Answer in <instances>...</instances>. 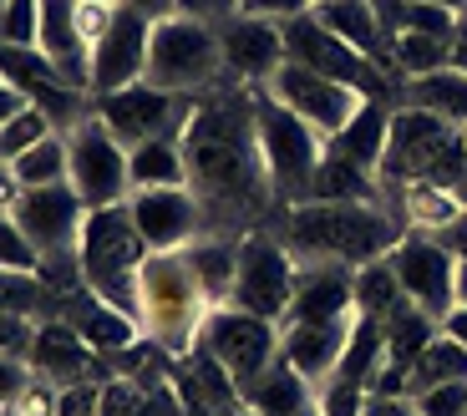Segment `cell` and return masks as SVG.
<instances>
[{"instance_id": "obj_1", "label": "cell", "mask_w": 467, "mask_h": 416, "mask_svg": "<svg viewBox=\"0 0 467 416\" xmlns=\"http://www.w3.org/2000/svg\"><path fill=\"white\" fill-rule=\"evenodd\" d=\"M178 142L188 158V188L203 203V234L244 239L265 229V208L280 203L254 132V87H219L193 97Z\"/></svg>"}, {"instance_id": "obj_2", "label": "cell", "mask_w": 467, "mask_h": 416, "mask_svg": "<svg viewBox=\"0 0 467 416\" xmlns=\"http://www.w3.org/2000/svg\"><path fill=\"white\" fill-rule=\"evenodd\" d=\"M407 224L386 203H290L280 208V239L300 265L366 269L401 244Z\"/></svg>"}, {"instance_id": "obj_3", "label": "cell", "mask_w": 467, "mask_h": 416, "mask_svg": "<svg viewBox=\"0 0 467 416\" xmlns=\"http://www.w3.org/2000/svg\"><path fill=\"white\" fill-rule=\"evenodd\" d=\"M209 295H203L193 265L183 249H152L138 269V325L152 346H163L168 356L183 360L199 346V330L209 320Z\"/></svg>"}, {"instance_id": "obj_4", "label": "cell", "mask_w": 467, "mask_h": 416, "mask_svg": "<svg viewBox=\"0 0 467 416\" xmlns=\"http://www.w3.org/2000/svg\"><path fill=\"white\" fill-rule=\"evenodd\" d=\"M467 168V132L442 122V117L421 112V107L397 102L391 107V132L381 152V193L397 198L407 183H442L452 188L457 173Z\"/></svg>"}, {"instance_id": "obj_5", "label": "cell", "mask_w": 467, "mask_h": 416, "mask_svg": "<svg viewBox=\"0 0 467 416\" xmlns=\"http://www.w3.org/2000/svg\"><path fill=\"white\" fill-rule=\"evenodd\" d=\"M148 255L152 249L142 244L128 203L92 208L87 213L82 239H77V259H82L87 289L102 295L107 305H117L122 315H132V320H138V269Z\"/></svg>"}, {"instance_id": "obj_6", "label": "cell", "mask_w": 467, "mask_h": 416, "mask_svg": "<svg viewBox=\"0 0 467 416\" xmlns=\"http://www.w3.org/2000/svg\"><path fill=\"white\" fill-rule=\"evenodd\" d=\"M152 87H163L173 97H203L234 87L229 71H223V47L219 31L203 21H188V16H163L152 21V41H148V77Z\"/></svg>"}, {"instance_id": "obj_7", "label": "cell", "mask_w": 467, "mask_h": 416, "mask_svg": "<svg viewBox=\"0 0 467 416\" xmlns=\"http://www.w3.org/2000/svg\"><path fill=\"white\" fill-rule=\"evenodd\" d=\"M254 132H259V152H265L275 203L280 208L305 203V188H310L320 158H326V138L310 122H300L285 102H275L265 87H254Z\"/></svg>"}, {"instance_id": "obj_8", "label": "cell", "mask_w": 467, "mask_h": 416, "mask_svg": "<svg viewBox=\"0 0 467 416\" xmlns=\"http://www.w3.org/2000/svg\"><path fill=\"white\" fill-rule=\"evenodd\" d=\"M295 279H300V259L290 255V244L269 229H254L239 239V275H234L229 305L259 315V320L285 325L295 300Z\"/></svg>"}, {"instance_id": "obj_9", "label": "cell", "mask_w": 467, "mask_h": 416, "mask_svg": "<svg viewBox=\"0 0 467 416\" xmlns=\"http://www.w3.org/2000/svg\"><path fill=\"white\" fill-rule=\"evenodd\" d=\"M67 183L82 193L87 208H112L128 203L132 173H128V148L102 128V117L87 112L77 128L67 132Z\"/></svg>"}, {"instance_id": "obj_10", "label": "cell", "mask_w": 467, "mask_h": 416, "mask_svg": "<svg viewBox=\"0 0 467 416\" xmlns=\"http://www.w3.org/2000/svg\"><path fill=\"white\" fill-rule=\"evenodd\" d=\"M199 346L209 350L234 381H239V391H244L269 360H280V325L259 320V315L239 310V305H213L203 330H199Z\"/></svg>"}, {"instance_id": "obj_11", "label": "cell", "mask_w": 467, "mask_h": 416, "mask_svg": "<svg viewBox=\"0 0 467 416\" xmlns=\"http://www.w3.org/2000/svg\"><path fill=\"white\" fill-rule=\"evenodd\" d=\"M188 107H193V97H173L163 87H152V81H132L112 97H97L92 112L102 117V128L122 148H138V142H152V138H178L188 122Z\"/></svg>"}, {"instance_id": "obj_12", "label": "cell", "mask_w": 467, "mask_h": 416, "mask_svg": "<svg viewBox=\"0 0 467 416\" xmlns=\"http://www.w3.org/2000/svg\"><path fill=\"white\" fill-rule=\"evenodd\" d=\"M386 265L397 269L401 295L417 305L421 315H432L437 325L457 305V259L447 255L432 234H401V244L386 255Z\"/></svg>"}, {"instance_id": "obj_13", "label": "cell", "mask_w": 467, "mask_h": 416, "mask_svg": "<svg viewBox=\"0 0 467 416\" xmlns=\"http://www.w3.org/2000/svg\"><path fill=\"white\" fill-rule=\"evenodd\" d=\"M148 41H152V21L128 5H117L107 31L92 41V67H87V97H112L122 87L148 77Z\"/></svg>"}, {"instance_id": "obj_14", "label": "cell", "mask_w": 467, "mask_h": 416, "mask_svg": "<svg viewBox=\"0 0 467 416\" xmlns=\"http://www.w3.org/2000/svg\"><path fill=\"white\" fill-rule=\"evenodd\" d=\"M265 92L275 97V102L290 107L300 122H310V128H316L326 142L336 138L350 117H356V107L366 102L356 87H340V81L320 77V71H310V67H300V61H285V67L269 77Z\"/></svg>"}, {"instance_id": "obj_15", "label": "cell", "mask_w": 467, "mask_h": 416, "mask_svg": "<svg viewBox=\"0 0 467 416\" xmlns=\"http://www.w3.org/2000/svg\"><path fill=\"white\" fill-rule=\"evenodd\" d=\"M16 224L26 229V239L47 255H71L82 239V224L92 208L82 203V193L71 183H51V188H21V198L11 203Z\"/></svg>"}, {"instance_id": "obj_16", "label": "cell", "mask_w": 467, "mask_h": 416, "mask_svg": "<svg viewBox=\"0 0 467 416\" xmlns=\"http://www.w3.org/2000/svg\"><path fill=\"white\" fill-rule=\"evenodd\" d=\"M128 213L148 249H188L203 234V203L193 188H132Z\"/></svg>"}, {"instance_id": "obj_17", "label": "cell", "mask_w": 467, "mask_h": 416, "mask_svg": "<svg viewBox=\"0 0 467 416\" xmlns=\"http://www.w3.org/2000/svg\"><path fill=\"white\" fill-rule=\"evenodd\" d=\"M219 31L223 47V71H229L234 87H269V77L285 67V36L275 21H259V16H229Z\"/></svg>"}, {"instance_id": "obj_18", "label": "cell", "mask_w": 467, "mask_h": 416, "mask_svg": "<svg viewBox=\"0 0 467 416\" xmlns=\"http://www.w3.org/2000/svg\"><path fill=\"white\" fill-rule=\"evenodd\" d=\"M26 366L31 376L51 386H77V381H102L107 376V356H97L67 320H36V340L26 350Z\"/></svg>"}, {"instance_id": "obj_19", "label": "cell", "mask_w": 467, "mask_h": 416, "mask_svg": "<svg viewBox=\"0 0 467 416\" xmlns=\"http://www.w3.org/2000/svg\"><path fill=\"white\" fill-rule=\"evenodd\" d=\"M47 320H67L77 336L87 340V346L97 350V356H122L128 346H138L142 340V325L132 320V315H122L117 305H107L102 295H92V289H77V295H61L57 305H51Z\"/></svg>"}, {"instance_id": "obj_20", "label": "cell", "mask_w": 467, "mask_h": 416, "mask_svg": "<svg viewBox=\"0 0 467 416\" xmlns=\"http://www.w3.org/2000/svg\"><path fill=\"white\" fill-rule=\"evenodd\" d=\"M350 320H356V315H346V320H295V325H280V356L290 360L316 391L336 376L340 356H346Z\"/></svg>"}, {"instance_id": "obj_21", "label": "cell", "mask_w": 467, "mask_h": 416, "mask_svg": "<svg viewBox=\"0 0 467 416\" xmlns=\"http://www.w3.org/2000/svg\"><path fill=\"white\" fill-rule=\"evenodd\" d=\"M356 315V269L350 265H300V279H295V300L285 325L295 320H346Z\"/></svg>"}, {"instance_id": "obj_22", "label": "cell", "mask_w": 467, "mask_h": 416, "mask_svg": "<svg viewBox=\"0 0 467 416\" xmlns=\"http://www.w3.org/2000/svg\"><path fill=\"white\" fill-rule=\"evenodd\" d=\"M36 47L61 67V77L87 92V67H92V41L82 31V0H41V26Z\"/></svg>"}, {"instance_id": "obj_23", "label": "cell", "mask_w": 467, "mask_h": 416, "mask_svg": "<svg viewBox=\"0 0 467 416\" xmlns=\"http://www.w3.org/2000/svg\"><path fill=\"white\" fill-rule=\"evenodd\" d=\"M316 16L346 41V47H356L361 57H371L376 67L391 71V36H386L381 16H376V0H320ZM391 77H397V71H391Z\"/></svg>"}, {"instance_id": "obj_24", "label": "cell", "mask_w": 467, "mask_h": 416, "mask_svg": "<svg viewBox=\"0 0 467 416\" xmlns=\"http://www.w3.org/2000/svg\"><path fill=\"white\" fill-rule=\"evenodd\" d=\"M305 203H386V193L371 168H361L356 158H346L326 142V158H320L316 178L305 188Z\"/></svg>"}, {"instance_id": "obj_25", "label": "cell", "mask_w": 467, "mask_h": 416, "mask_svg": "<svg viewBox=\"0 0 467 416\" xmlns=\"http://www.w3.org/2000/svg\"><path fill=\"white\" fill-rule=\"evenodd\" d=\"M244 406L259 411V416H300V411L316 406V386L305 381L300 370L280 356V360H269L254 381L244 386Z\"/></svg>"}, {"instance_id": "obj_26", "label": "cell", "mask_w": 467, "mask_h": 416, "mask_svg": "<svg viewBox=\"0 0 467 416\" xmlns=\"http://www.w3.org/2000/svg\"><path fill=\"white\" fill-rule=\"evenodd\" d=\"M401 102L421 107V112H432L467 132V71L442 67V71H427V77H407L401 81Z\"/></svg>"}, {"instance_id": "obj_27", "label": "cell", "mask_w": 467, "mask_h": 416, "mask_svg": "<svg viewBox=\"0 0 467 416\" xmlns=\"http://www.w3.org/2000/svg\"><path fill=\"white\" fill-rule=\"evenodd\" d=\"M391 107L397 102H381V97H366L361 107H356V117H350L346 128L330 138V148L346 152V158H356L361 168H381V152H386V132H391Z\"/></svg>"}, {"instance_id": "obj_28", "label": "cell", "mask_w": 467, "mask_h": 416, "mask_svg": "<svg viewBox=\"0 0 467 416\" xmlns=\"http://www.w3.org/2000/svg\"><path fill=\"white\" fill-rule=\"evenodd\" d=\"M183 259L193 265L209 305H229L234 295V275H239V239H219V234H199L183 249Z\"/></svg>"}, {"instance_id": "obj_29", "label": "cell", "mask_w": 467, "mask_h": 416, "mask_svg": "<svg viewBox=\"0 0 467 416\" xmlns=\"http://www.w3.org/2000/svg\"><path fill=\"white\" fill-rule=\"evenodd\" d=\"M381 366H386V325L376 320V315H356V320H350L346 356H340V366H336L330 381H346V386L371 391V381H376Z\"/></svg>"}, {"instance_id": "obj_30", "label": "cell", "mask_w": 467, "mask_h": 416, "mask_svg": "<svg viewBox=\"0 0 467 416\" xmlns=\"http://www.w3.org/2000/svg\"><path fill=\"white\" fill-rule=\"evenodd\" d=\"M132 188H188V158L178 138H152L128 148Z\"/></svg>"}, {"instance_id": "obj_31", "label": "cell", "mask_w": 467, "mask_h": 416, "mask_svg": "<svg viewBox=\"0 0 467 416\" xmlns=\"http://www.w3.org/2000/svg\"><path fill=\"white\" fill-rule=\"evenodd\" d=\"M386 360H397V366H417V356L442 336V325L432 315H421L417 305H397V310L386 315Z\"/></svg>"}, {"instance_id": "obj_32", "label": "cell", "mask_w": 467, "mask_h": 416, "mask_svg": "<svg viewBox=\"0 0 467 416\" xmlns=\"http://www.w3.org/2000/svg\"><path fill=\"white\" fill-rule=\"evenodd\" d=\"M452 67V41L447 36H427V31H401L391 41V71L401 81L407 77H427V71Z\"/></svg>"}, {"instance_id": "obj_33", "label": "cell", "mask_w": 467, "mask_h": 416, "mask_svg": "<svg viewBox=\"0 0 467 416\" xmlns=\"http://www.w3.org/2000/svg\"><path fill=\"white\" fill-rule=\"evenodd\" d=\"M67 132H51L47 142L26 148L21 158H11V173L21 188H51V183H67Z\"/></svg>"}, {"instance_id": "obj_34", "label": "cell", "mask_w": 467, "mask_h": 416, "mask_svg": "<svg viewBox=\"0 0 467 416\" xmlns=\"http://www.w3.org/2000/svg\"><path fill=\"white\" fill-rule=\"evenodd\" d=\"M442 381H467V346H457L452 336H437L417 356V366H411V396L427 391V386H442Z\"/></svg>"}, {"instance_id": "obj_35", "label": "cell", "mask_w": 467, "mask_h": 416, "mask_svg": "<svg viewBox=\"0 0 467 416\" xmlns=\"http://www.w3.org/2000/svg\"><path fill=\"white\" fill-rule=\"evenodd\" d=\"M397 305H407V295H401V279H397V269L386 265V259L356 269V315H376V320H386Z\"/></svg>"}, {"instance_id": "obj_36", "label": "cell", "mask_w": 467, "mask_h": 416, "mask_svg": "<svg viewBox=\"0 0 467 416\" xmlns=\"http://www.w3.org/2000/svg\"><path fill=\"white\" fill-rule=\"evenodd\" d=\"M57 295L41 275H16V269H0V310L11 315H31V320H47Z\"/></svg>"}, {"instance_id": "obj_37", "label": "cell", "mask_w": 467, "mask_h": 416, "mask_svg": "<svg viewBox=\"0 0 467 416\" xmlns=\"http://www.w3.org/2000/svg\"><path fill=\"white\" fill-rule=\"evenodd\" d=\"M0 269H16V275H41V249L26 239V229L16 224L11 208H0Z\"/></svg>"}, {"instance_id": "obj_38", "label": "cell", "mask_w": 467, "mask_h": 416, "mask_svg": "<svg viewBox=\"0 0 467 416\" xmlns=\"http://www.w3.org/2000/svg\"><path fill=\"white\" fill-rule=\"evenodd\" d=\"M51 132H57V122H51V117L41 112V107H26V112L16 117V122H5V128H0V158H5V162L21 158L26 148L47 142Z\"/></svg>"}, {"instance_id": "obj_39", "label": "cell", "mask_w": 467, "mask_h": 416, "mask_svg": "<svg viewBox=\"0 0 467 416\" xmlns=\"http://www.w3.org/2000/svg\"><path fill=\"white\" fill-rule=\"evenodd\" d=\"M417 416H467V381H442L411 396Z\"/></svg>"}, {"instance_id": "obj_40", "label": "cell", "mask_w": 467, "mask_h": 416, "mask_svg": "<svg viewBox=\"0 0 467 416\" xmlns=\"http://www.w3.org/2000/svg\"><path fill=\"white\" fill-rule=\"evenodd\" d=\"M57 416H102V381L57 386Z\"/></svg>"}, {"instance_id": "obj_41", "label": "cell", "mask_w": 467, "mask_h": 416, "mask_svg": "<svg viewBox=\"0 0 467 416\" xmlns=\"http://www.w3.org/2000/svg\"><path fill=\"white\" fill-rule=\"evenodd\" d=\"M31 340H36V320H31V315H11V310H0V356L26 360Z\"/></svg>"}, {"instance_id": "obj_42", "label": "cell", "mask_w": 467, "mask_h": 416, "mask_svg": "<svg viewBox=\"0 0 467 416\" xmlns=\"http://www.w3.org/2000/svg\"><path fill=\"white\" fill-rule=\"evenodd\" d=\"M239 11H244V16H259V21L285 26V21H295V16L316 11V0H239Z\"/></svg>"}, {"instance_id": "obj_43", "label": "cell", "mask_w": 467, "mask_h": 416, "mask_svg": "<svg viewBox=\"0 0 467 416\" xmlns=\"http://www.w3.org/2000/svg\"><path fill=\"white\" fill-rule=\"evenodd\" d=\"M173 16H188V21H203V26H223L229 16H239V0H173Z\"/></svg>"}, {"instance_id": "obj_44", "label": "cell", "mask_w": 467, "mask_h": 416, "mask_svg": "<svg viewBox=\"0 0 467 416\" xmlns=\"http://www.w3.org/2000/svg\"><path fill=\"white\" fill-rule=\"evenodd\" d=\"M26 386H31V366L0 356V406H16V396H21Z\"/></svg>"}, {"instance_id": "obj_45", "label": "cell", "mask_w": 467, "mask_h": 416, "mask_svg": "<svg viewBox=\"0 0 467 416\" xmlns=\"http://www.w3.org/2000/svg\"><path fill=\"white\" fill-rule=\"evenodd\" d=\"M432 239L442 244V249H447V255H452V259H467V208H462V213H457V219H447L442 229L432 234Z\"/></svg>"}, {"instance_id": "obj_46", "label": "cell", "mask_w": 467, "mask_h": 416, "mask_svg": "<svg viewBox=\"0 0 467 416\" xmlns=\"http://www.w3.org/2000/svg\"><path fill=\"white\" fill-rule=\"evenodd\" d=\"M361 416H417V406H411V396H371L366 391Z\"/></svg>"}, {"instance_id": "obj_47", "label": "cell", "mask_w": 467, "mask_h": 416, "mask_svg": "<svg viewBox=\"0 0 467 416\" xmlns=\"http://www.w3.org/2000/svg\"><path fill=\"white\" fill-rule=\"evenodd\" d=\"M26 92H16V87H5V81H0V128H5V122H16V117L26 112Z\"/></svg>"}, {"instance_id": "obj_48", "label": "cell", "mask_w": 467, "mask_h": 416, "mask_svg": "<svg viewBox=\"0 0 467 416\" xmlns=\"http://www.w3.org/2000/svg\"><path fill=\"white\" fill-rule=\"evenodd\" d=\"M117 5H128V11L148 16V21H163V16H173V0H117Z\"/></svg>"}, {"instance_id": "obj_49", "label": "cell", "mask_w": 467, "mask_h": 416, "mask_svg": "<svg viewBox=\"0 0 467 416\" xmlns=\"http://www.w3.org/2000/svg\"><path fill=\"white\" fill-rule=\"evenodd\" d=\"M442 336H452L457 346H467V305H452L442 320Z\"/></svg>"}, {"instance_id": "obj_50", "label": "cell", "mask_w": 467, "mask_h": 416, "mask_svg": "<svg viewBox=\"0 0 467 416\" xmlns=\"http://www.w3.org/2000/svg\"><path fill=\"white\" fill-rule=\"evenodd\" d=\"M452 67L467 71V11L457 16V31H452Z\"/></svg>"}, {"instance_id": "obj_51", "label": "cell", "mask_w": 467, "mask_h": 416, "mask_svg": "<svg viewBox=\"0 0 467 416\" xmlns=\"http://www.w3.org/2000/svg\"><path fill=\"white\" fill-rule=\"evenodd\" d=\"M457 305H467V259H457Z\"/></svg>"}, {"instance_id": "obj_52", "label": "cell", "mask_w": 467, "mask_h": 416, "mask_svg": "<svg viewBox=\"0 0 467 416\" xmlns=\"http://www.w3.org/2000/svg\"><path fill=\"white\" fill-rule=\"evenodd\" d=\"M452 198H457V203L467 208V168H462V173H457V183H452Z\"/></svg>"}, {"instance_id": "obj_53", "label": "cell", "mask_w": 467, "mask_h": 416, "mask_svg": "<svg viewBox=\"0 0 467 416\" xmlns=\"http://www.w3.org/2000/svg\"><path fill=\"white\" fill-rule=\"evenodd\" d=\"M421 5H447V11H457V16L467 11V0H421Z\"/></svg>"}, {"instance_id": "obj_54", "label": "cell", "mask_w": 467, "mask_h": 416, "mask_svg": "<svg viewBox=\"0 0 467 416\" xmlns=\"http://www.w3.org/2000/svg\"><path fill=\"white\" fill-rule=\"evenodd\" d=\"M234 416H259V411H249V406H239V411H234Z\"/></svg>"}, {"instance_id": "obj_55", "label": "cell", "mask_w": 467, "mask_h": 416, "mask_svg": "<svg viewBox=\"0 0 467 416\" xmlns=\"http://www.w3.org/2000/svg\"><path fill=\"white\" fill-rule=\"evenodd\" d=\"M0 162H5V158H0Z\"/></svg>"}, {"instance_id": "obj_56", "label": "cell", "mask_w": 467, "mask_h": 416, "mask_svg": "<svg viewBox=\"0 0 467 416\" xmlns=\"http://www.w3.org/2000/svg\"><path fill=\"white\" fill-rule=\"evenodd\" d=\"M316 5H320V0H316Z\"/></svg>"}]
</instances>
